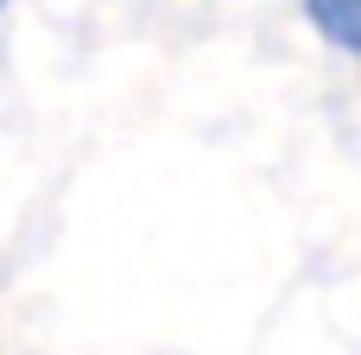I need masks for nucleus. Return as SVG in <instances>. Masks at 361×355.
Segmentation results:
<instances>
[{"instance_id": "nucleus-1", "label": "nucleus", "mask_w": 361, "mask_h": 355, "mask_svg": "<svg viewBox=\"0 0 361 355\" xmlns=\"http://www.w3.org/2000/svg\"><path fill=\"white\" fill-rule=\"evenodd\" d=\"M305 6H311V19L324 25V38L336 51H355L361 44V0H305Z\"/></svg>"}, {"instance_id": "nucleus-2", "label": "nucleus", "mask_w": 361, "mask_h": 355, "mask_svg": "<svg viewBox=\"0 0 361 355\" xmlns=\"http://www.w3.org/2000/svg\"><path fill=\"white\" fill-rule=\"evenodd\" d=\"M0 6H6V0H0Z\"/></svg>"}]
</instances>
